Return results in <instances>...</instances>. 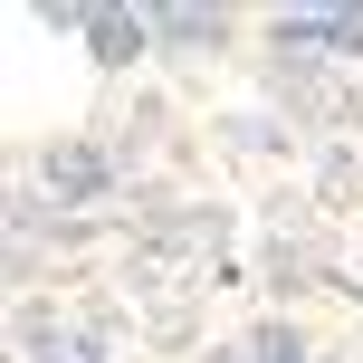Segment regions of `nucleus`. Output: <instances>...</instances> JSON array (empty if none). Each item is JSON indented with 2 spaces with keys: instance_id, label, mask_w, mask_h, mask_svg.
<instances>
[{
  "instance_id": "obj_2",
  "label": "nucleus",
  "mask_w": 363,
  "mask_h": 363,
  "mask_svg": "<svg viewBox=\"0 0 363 363\" xmlns=\"http://www.w3.org/2000/svg\"><path fill=\"white\" fill-rule=\"evenodd\" d=\"M287 38H315V48H363V10H306V19H287Z\"/></svg>"
},
{
  "instance_id": "obj_3",
  "label": "nucleus",
  "mask_w": 363,
  "mask_h": 363,
  "mask_svg": "<svg viewBox=\"0 0 363 363\" xmlns=\"http://www.w3.org/2000/svg\"><path fill=\"white\" fill-rule=\"evenodd\" d=\"M96 57H134V38H144V19H134V10H106V19H96Z\"/></svg>"
},
{
  "instance_id": "obj_4",
  "label": "nucleus",
  "mask_w": 363,
  "mask_h": 363,
  "mask_svg": "<svg viewBox=\"0 0 363 363\" xmlns=\"http://www.w3.org/2000/svg\"><path fill=\"white\" fill-rule=\"evenodd\" d=\"M239 363H315V354L296 345L287 325H258V335H249V354H239Z\"/></svg>"
},
{
  "instance_id": "obj_1",
  "label": "nucleus",
  "mask_w": 363,
  "mask_h": 363,
  "mask_svg": "<svg viewBox=\"0 0 363 363\" xmlns=\"http://www.w3.org/2000/svg\"><path fill=\"white\" fill-rule=\"evenodd\" d=\"M48 182H57L67 201H86V191H106V163H96L86 144H57V153H48Z\"/></svg>"
}]
</instances>
